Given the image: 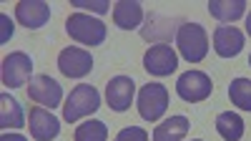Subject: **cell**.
<instances>
[{"mask_svg":"<svg viewBox=\"0 0 251 141\" xmlns=\"http://www.w3.org/2000/svg\"><path fill=\"white\" fill-rule=\"evenodd\" d=\"M100 109V93L96 91V86L91 84H78L68 98L66 104H63V118L68 121V124H75L78 118L83 116H91Z\"/></svg>","mask_w":251,"mask_h":141,"instance_id":"1","label":"cell"},{"mask_svg":"<svg viewBox=\"0 0 251 141\" xmlns=\"http://www.w3.org/2000/svg\"><path fill=\"white\" fill-rule=\"evenodd\" d=\"M66 30L68 35L75 40V43H83V46H100L106 40V23L93 15H86V13H73L68 15L66 20Z\"/></svg>","mask_w":251,"mask_h":141,"instance_id":"2","label":"cell"},{"mask_svg":"<svg viewBox=\"0 0 251 141\" xmlns=\"http://www.w3.org/2000/svg\"><path fill=\"white\" fill-rule=\"evenodd\" d=\"M176 46L188 63H201L208 53V35L199 23H181L176 30Z\"/></svg>","mask_w":251,"mask_h":141,"instance_id":"3","label":"cell"},{"mask_svg":"<svg viewBox=\"0 0 251 141\" xmlns=\"http://www.w3.org/2000/svg\"><path fill=\"white\" fill-rule=\"evenodd\" d=\"M0 78H3V86H8V88H20L23 84H28V78H33L30 56L23 51H15V53L5 56L3 66H0Z\"/></svg>","mask_w":251,"mask_h":141,"instance_id":"4","label":"cell"},{"mask_svg":"<svg viewBox=\"0 0 251 141\" xmlns=\"http://www.w3.org/2000/svg\"><path fill=\"white\" fill-rule=\"evenodd\" d=\"M214 91V84L203 71H186L178 76L176 81V93L186 101V104H199V101H206Z\"/></svg>","mask_w":251,"mask_h":141,"instance_id":"5","label":"cell"},{"mask_svg":"<svg viewBox=\"0 0 251 141\" xmlns=\"http://www.w3.org/2000/svg\"><path fill=\"white\" fill-rule=\"evenodd\" d=\"M169 109V91L161 84H146L138 93V113L146 121H158Z\"/></svg>","mask_w":251,"mask_h":141,"instance_id":"6","label":"cell"},{"mask_svg":"<svg viewBox=\"0 0 251 141\" xmlns=\"http://www.w3.org/2000/svg\"><path fill=\"white\" fill-rule=\"evenodd\" d=\"M143 68L151 76H169L178 68V56L169 43H156L143 53Z\"/></svg>","mask_w":251,"mask_h":141,"instance_id":"7","label":"cell"},{"mask_svg":"<svg viewBox=\"0 0 251 141\" xmlns=\"http://www.w3.org/2000/svg\"><path fill=\"white\" fill-rule=\"evenodd\" d=\"M28 96H30V101H35L38 106L55 109V106H60V101H63V88H60V84H58L55 78L38 73V76L30 78Z\"/></svg>","mask_w":251,"mask_h":141,"instance_id":"8","label":"cell"},{"mask_svg":"<svg viewBox=\"0 0 251 141\" xmlns=\"http://www.w3.org/2000/svg\"><path fill=\"white\" fill-rule=\"evenodd\" d=\"M58 68L68 78H83V76H88L93 71V58H91L88 51L68 46V48H63L58 53Z\"/></svg>","mask_w":251,"mask_h":141,"instance_id":"9","label":"cell"},{"mask_svg":"<svg viewBox=\"0 0 251 141\" xmlns=\"http://www.w3.org/2000/svg\"><path fill=\"white\" fill-rule=\"evenodd\" d=\"M15 18L20 26H25L28 30H38L48 23L50 18V5L43 0H20L15 5Z\"/></svg>","mask_w":251,"mask_h":141,"instance_id":"10","label":"cell"},{"mask_svg":"<svg viewBox=\"0 0 251 141\" xmlns=\"http://www.w3.org/2000/svg\"><path fill=\"white\" fill-rule=\"evenodd\" d=\"M133 93H136V84L128 76H116L106 86V101H108V106L113 111H128L131 101H133Z\"/></svg>","mask_w":251,"mask_h":141,"instance_id":"11","label":"cell"},{"mask_svg":"<svg viewBox=\"0 0 251 141\" xmlns=\"http://www.w3.org/2000/svg\"><path fill=\"white\" fill-rule=\"evenodd\" d=\"M28 126H30V136L35 141H50V139H55L60 134V121L43 106H33L30 109Z\"/></svg>","mask_w":251,"mask_h":141,"instance_id":"12","label":"cell"},{"mask_svg":"<svg viewBox=\"0 0 251 141\" xmlns=\"http://www.w3.org/2000/svg\"><path fill=\"white\" fill-rule=\"evenodd\" d=\"M244 48V33L236 26H219L214 30V51L221 58H234Z\"/></svg>","mask_w":251,"mask_h":141,"instance_id":"13","label":"cell"},{"mask_svg":"<svg viewBox=\"0 0 251 141\" xmlns=\"http://www.w3.org/2000/svg\"><path fill=\"white\" fill-rule=\"evenodd\" d=\"M143 20V8L136 0H118L113 5V23L121 28V30H133L141 26Z\"/></svg>","mask_w":251,"mask_h":141,"instance_id":"14","label":"cell"},{"mask_svg":"<svg viewBox=\"0 0 251 141\" xmlns=\"http://www.w3.org/2000/svg\"><path fill=\"white\" fill-rule=\"evenodd\" d=\"M188 118L186 116H171L161 121L153 131V141H183L186 134H188Z\"/></svg>","mask_w":251,"mask_h":141,"instance_id":"15","label":"cell"},{"mask_svg":"<svg viewBox=\"0 0 251 141\" xmlns=\"http://www.w3.org/2000/svg\"><path fill=\"white\" fill-rule=\"evenodd\" d=\"M0 126L3 129H23V126H28L25 118H23V109H20V104L10 93L0 96Z\"/></svg>","mask_w":251,"mask_h":141,"instance_id":"16","label":"cell"},{"mask_svg":"<svg viewBox=\"0 0 251 141\" xmlns=\"http://www.w3.org/2000/svg\"><path fill=\"white\" fill-rule=\"evenodd\" d=\"M208 13L221 23H234L246 13V0H211Z\"/></svg>","mask_w":251,"mask_h":141,"instance_id":"17","label":"cell"},{"mask_svg":"<svg viewBox=\"0 0 251 141\" xmlns=\"http://www.w3.org/2000/svg\"><path fill=\"white\" fill-rule=\"evenodd\" d=\"M216 131L226 141H239L244 136V118L234 111H224L216 116Z\"/></svg>","mask_w":251,"mask_h":141,"instance_id":"18","label":"cell"},{"mask_svg":"<svg viewBox=\"0 0 251 141\" xmlns=\"http://www.w3.org/2000/svg\"><path fill=\"white\" fill-rule=\"evenodd\" d=\"M106 139H108V126L100 118L83 121L73 134V141H106Z\"/></svg>","mask_w":251,"mask_h":141,"instance_id":"19","label":"cell"},{"mask_svg":"<svg viewBox=\"0 0 251 141\" xmlns=\"http://www.w3.org/2000/svg\"><path fill=\"white\" fill-rule=\"evenodd\" d=\"M228 98L241 111H251V81L249 78H234L228 86Z\"/></svg>","mask_w":251,"mask_h":141,"instance_id":"20","label":"cell"},{"mask_svg":"<svg viewBox=\"0 0 251 141\" xmlns=\"http://www.w3.org/2000/svg\"><path fill=\"white\" fill-rule=\"evenodd\" d=\"M71 5H75L78 10H91V13H108L111 10L108 0H71Z\"/></svg>","mask_w":251,"mask_h":141,"instance_id":"21","label":"cell"},{"mask_svg":"<svg viewBox=\"0 0 251 141\" xmlns=\"http://www.w3.org/2000/svg\"><path fill=\"white\" fill-rule=\"evenodd\" d=\"M113 141H149V134L141 126H126V129L118 131V136Z\"/></svg>","mask_w":251,"mask_h":141,"instance_id":"22","label":"cell"},{"mask_svg":"<svg viewBox=\"0 0 251 141\" xmlns=\"http://www.w3.org/2000/svg\"><path fill=\"white\" fill-rule=\"evenodd\" d=\"M0 23H3V38H0V40H3V43H8V38L13 35V23H10V18L3 13V15H0Z\"/></svg>","mask_w":251,"mask_h":141,"instance_id":"23","label":"cell"},{"mask_svg":"<svg viewBox=\"0 0 251 141\" xmlns=\"http://www.w3.org/2000/svg\"><path fill=\"white\" fill-rule=\"evenodd\" d=\"M0 141H28V139L20 136V134H3V136H0Z\"/></svg>","mask_w":251,"mask_h":141,"instance_id":"24","label":"cell"},{"mask_svg":"<svg viewBox=\"0 0 251 141\" xmlns=\"http://www.w3.org/2000/svg\"><path fill=\"white\" fill-rule=\"evenodd\" d=\"M246 33L251 35V13H249V18H246Z\"/></svg>","mask_w":251,"mask_h":141,"instance_id":"25","label":"cell"},{"mask_svg":"<svg viewBox=\"0 0 251 141\" xmlns=\"http://www.w3.org/2000/svg\"><path fill=\"white\" fill-rule=\"evenodd\" d=\"M249 66H251V56H249Z\"/></svg>","mask_w":251,"mask_h":141,"instance_id":"26","label":"cell"},{"mask_svg":"<svg viewBox=\"0 0 251 141\" xmlns=\"http://www.w3.org/2000/svg\"><path fill=\"white\" fill-rule=\"evenodd\" d=\"M194 141H203V139H194Z\"/></svg>","mask_w":251,"mask_h":141,"instance_id":"27","label":"cell"}]
</instances>
